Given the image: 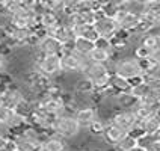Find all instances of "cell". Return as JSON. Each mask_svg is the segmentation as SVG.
<instances>
[{
  "label": "cell",
  "instance_id": "cell-1",
  "mask_svg": "<svg viewBox=\"0 0 160 151\" xmlns=\"http://www.w3.org/2000/svg\"><path fill=\"white\" fill-rule=\"evenodd\" d=\"M53 134L61 136L65 141H72L82 134V127L77 123V119L74 118V115L67 113V115H62L54 119Z\"/></svg>",
  "mask_w": 160,
  "mask_h": 151
},
{
  "label": "cell",
  "instance_id": "cell-2",
  "mask_svg": "<svg viewBox=\"0 0 160 151\" xmlns=\"http://www.w3.org/2000/svg\"><path fill=\"white\" fill-rule=\"evenodd\" d=\"M112 73L116 74V76H119V77H122V79L128 80V82L143 76L141 63H139V61L134 58L133 54L132 56H122V58H119L113 63Z\"/></svg>",
  "mask_w": 160,
  "mask_h": 151
},
{
  "label": "cell",
  "instance_id": "cell-3",
  "mask_svg": "<svg viewBox=\"0 0 160 151\" xmlns=\"http://www.w3.org/2000/svg\"><path fill=\"white\" fill-rule=\"evenodd\" d=\"M33 65L42 76H45V77H48L52 80H56L62 74L61 56H56V54H47V56L39 54L35 59Z\"/></svg>",
  "mask_w": 160,
  "mask_h": 151
},
{
  "label": "cell",
  "instance_id": "cell-4",
  "mask_svg": "<svg viewBox=\"0 0 160 151\" xmlns=\"http://www.w3.org/2000/svg\"><path fill=\"white\" fill-rule=\"evenodd\" d=\"M109 123H112L113 125H116L118 128H121L122 132L128 134L139 124V119L136 118L134 112H132V110H116Z\"/></svg>",
  "mask_w": 160,
  "mask_h": 151
},
{
  "label": "cell",
  "instance_id": "cell-5",
  "mask_svg": "<svg viewBox=\"0 0 160 151\" xmlns=\"http://www.w3.org/2000/svg\"><path fill=\"white\" fill-rule=\"evenodd\" d=\"M35 50L39 54H42V56H47V54L62 56L63 52H65V45L61 44L58 39H54L53 36L45 35V36H42V38L38 41Z\"/></svg>",
  "mask_w": 160,
  "mask_h": 151
},
{
  "label": "cell",
  "instance_id": "cell-6",
  "mask_svg": "<svg viewBox=\"0 0 160 151\" xmlns=\"http://www.w3.org/2000/svg\"><path fill=\"white\" fill-rule=\"evenodd\" d=\"M94 27L97 30L98 36L106 38V39H112L116 35V32L119 30V26H118L115 18H109L104 15H98V18L94 23Z\"/></svg>",
  "mask_w": 160,
  "mask_h": 151
},
{
  "label": "cell",
  "instance_id": "cell-7",
  "mask_svg": "<svg viewBox=\"0 0 160 151\" xmlns=\"http://www.w3.org/2000/svg\"><path fill=\"white\" fill-rule=\"evenodd\" d=\"M115 20L118 23V26H119V29H122L125 32H130V33L136 32L138 27H139V23H141V17L139 15H134V14L127 12V11H119L116 14Z\"/></svg>",
  "mask_w": 160,
  "mask_h": 151
},
{
  "label": "cell",
  "instance_id": "cell-8",
  "mask_svg": "<svg viewBox=\"0 0 160 151\" xmlns=\"http://www.w3.org/2000/svg\"><path fill=\"white\" fill-rule=\"evenodd\" d=\"M74 118L77 119V123L80 124L82 130H88L89 127L92 125V123L98 118V112L97 107L94 106H85V107H79L76 112H74Z\"/></svg>",
  "mask_w": 160,
  "mask_h": 151
},
{
  "label": "cell",
  "instance_id": "cell-9",
  "mask_svg": "<svg viewBox=\"0 0 160 151\" xmlns=\"http://www.w3.org/2000/svg\"><path fill=\"white\" fill-rule=\"evenodd\" d=\"M113 103H115L116 110H132L133 112L139 103V100L134 98L132 92H121L113 97Z\"/></svg>",
  "mask_w": 160,
  "mask_h": 151
},
{
  "label": "cell",
  "instance_id": "cell-10",
  "mask_svg": "<svg viewBox=\"0 0 160 151\" xmlns=\"http://www.w3.org/2000/svg\"><path fill=\"white\" fill-rule=\"evenodd\" d=\"M125 132H122L121 128H118L116 125H113L112 123H107L106 128H104V133H103V141L106 145H110V147H115L116 143L121 142V139L125 136Z\"/></svg>",
  "mask_w": 160,
  "mask_h": 151
},
{
  "label": "cell",
  "instance_id": "cell-11",
  "mask_svg": "<svg viewBox=\"0 0 160 151\" xmlns=\"http://www.w3.org/2000/svg\"><path fill=\"white\" fill-rule=\"evenodd\" d=\"M68 150V145H67V141L62 139L61 136L58 134H50L47 136L42 142V147H41V151H65Z\"/></svg>",
  "mask_w": 160,
  "mask_h": 151
},
{
  "label": "cell",
  "instance_id": "cell-12",
  "mask_svg": "<svg viewBox=\"0 0 160 151\" xmlns=\"http://www.w3.org/2000/svg\"><path fill=\"white\" fill-rule=\"evenodd\" d=\"M72 91L77 94V95H83V97H89L95 92V88H94V83L85 77V76H80L79 79L74 82V86H72Z\"/></svg>",
  "mask_w": 160,
  "mask_h": 151
},
{
  "label": "cell",
  "instance_id": "cell-13",
  "mask_svg": "<svg viewBox=\"0 0 160 151\" xmlns=\"http://www.w3.org/2000/svg\"><path fill=\"white\" fill-rule=\"evenodd\" d=\"M94 48H95V43L94 41H89V39L80 38V36H76L71 44V50L76 52L77 54H80V56H88Z\"/></svg>",
  "mask_w": 160,
  "mask_h": 151
},
{
  "label": "cell",
  "instance_id": "cell-14",
  "mask_svg": "<svg viewBox=\"0 0 160 151\" xmlns=\"http://www.w3.org/2000/svg\"><path fill=\"white\" fill-rule=\"evenodd\" d=\"M139 125L143 130V133L148 134V136H154V138H159L160 134V116H151V118H147L143 121H139Z\"/></svg>",
  "mask_w": 160,
  "mask_h": 151
},
{
  "label": "cell",
  "instance_id": "cell-15",
  "mask_svg": "<svg viewBox=\"0 0 160 151\" xmlns=\"http://www.w3.org/2000/svg\"><path fill=\"white\" fill-rule=\"evenodd\" d=\"M61 23V17L58 14H54L52 11H45L44 14L39 15V27L44 29L45 32H48L50 29L56 27Z\"/></svg>",
  "mask_w": 160,
  "mask_h": 151
},
{
  "label": "cell",
  "instance_id": "cell-16",
  "mask_svg": "<svg viewBox=\"0 0 160 151\" xmlns=\"http://www.w3.org/2000/svg\"><path fill=\"white\" fill-rule=\"evenodd\" d=\"M72 32H74V36H80V38L89 39V41H94V43L100 38L97 30H95V27H94V24H83V26L74 27Z\"/></svg>",
  "mask_w": 160,
  "mask_h": 151
},
{
  "label": "cell",
  "instance_id": "cell-17",
  "mask_svg": "<svg viewBox=\"0 0 160 151\" xmlns=\"http://www.w3.org/2000/svg\"><path fill=\"white\" fill-rule=\"evenodd\" d=\"M110 88H112V91H113L115 94H121V92H130L132 85H130L128 80L122 79V77H119V76H116V74L112 73V77H110Z\"/></svg>",
  "mask_w": 160,
  "mask_h": 151
},
{
  "label": "cell",
  "instance_id": "cell-18",
  "mask_svg": "<svg viewBox=\"0 0 160 151\" xmlns=\"http://www.w3.org/2000/svg\"><path fill=\"white\" fill-rule=\"evenodd\" d=\"M141 44H142L145 48H148L150 52H156L157 48H160V38H159V35H157V32L152 30L150 33L143 35Z\"/></svg>",
  "mask_w": 160,
  "mask_h": 151
},
{
  "label": "cell",
  "instance_id": "cell-19",
  "mask_svg": "<svg viewBox=\"0 0 160 151\" xmlns=\"http://www.w3.org/2000/svg\"><path fill=\"white\" fill-rule=\"evenodd\" d=\"M107 123L106 121H103L101 118H97L94 123H92V125L88 128V133L92 136V138H103V133H104V128H106Z\"/></svg>",
  "mask_w": 160,
  "mask_h": 151
},
{
  "label": "cell",
  "instance_id": "cell-20",
  "mask_svg": "<svg viewBox=\"0 0 160 151\" xmlns=\"http://www.w3.org/2000/svg\"><path fill=\"white\" fill-rule=\"evenodd\" d=\"M14 115H15V110H12V109H9L8 106H5V104L0 103V127L8 128L9 123H11V119H12Z\"/></svg>",
  "mask_w": 160,
  "mask_h": 151
},
{
  "label": "cell",
  "instance_id": "cell-21",
  "mask_svg": "<svg viewBox=\"0 0 160 151\" xmlns=\"http://www.w3.org/2000/svg\"><path fill=\"white\" fill-rule=\"evenodd\" d=\"M136 145H138V141L134 138H132L130 134H125L124 138L121 139V142L116 143L113 148H115V151H128L132 150L133 147H136Z\"/></svg>",
  "mask_w": 160,
  "mask_h": 151
},
{
  "label": "cell",
  "instance_id": "cell-22",
  "mask_svg": "<svg viewBox=\"0 0 160 151\" xmlns=\"http://www.w3.org/2000/svg\"><path fill=\"white\" fill-rule=\"evenodd\" d=\"M143 77L160 82V63H159V65H152L151 70H150L148 73H145V74H143Z\"/></svg>",
  "mask_w": 160,
  "mask_h": 151
},
{
  "label": "cell",
  "instance_id": "cell-23",
  "mask_svg": "<svg viewBox=\"0 0 160 151\" xmlns=\"http://www.w3.org/2000/svg\"><path fill=\"white\" fill-rule=\"evenodd\" d=\"M95 47H97V48L107 50V52H112V44H110V39H106V38H98L97 41H95Z\"/></svg>",
  "mask_w": 160,
  "mask_h": 151
},
{
  "label": "cell",
  "instance_id": "cell-24",
  "mask_svg": "<svg viewBox=\"0 0 160 151\" xmlns=\"http://www.w3.org/2000/svg\"><path fill=\"white\" fill-rule=\"evenodd\" d=\"M8 67H9L8 56H5V54L0 53V76L8 74Z\"/></svg>",
  "mask_w": 160,
  "mask_h": 151
},
{
  "label": "cell",
  "instance_id": "cell-25",
  "mask_svg": "<svg viewBox=\"0 0 160 151\" xmlns=\"http://www.w3.org/2000/svg\"><path fill=\"white\" fill-rule=\"evenodd\" d=\"M150 61L152 62V65H159V63H160V48H157L156 52H152Z\"/></svg>",
  "mask_w": 160,
  "mask_h": 151
},
{
  "label": "cell",
  "instance_id": "cell-26",
  "mask_svg": "<svg viewBox=\"0 0 160 151\" xmlns=\"http://www.w3.org/2000/svg\"><path fill=\"white\" fill-rule=\"evenodd\" d=\"M148 151H160V139L159 138H156L154 142L148 147Z\"/></svg>",
  "mask_w": 160,
  "mask_h": 151
},
{
  "label": "cell",
  "instance_id": "cell-27",
  "mask_svg": "<svg viewBox=\"0 0 160 151\" xmlns=\"http://www.w3.org/2000/svg\"><path fill=\"white\" fill-rule=\"evenodd\" d=\"M128 151H148V150L143 148V147H141V145H136V147H133L132 150H128Z\"/></svg>",
  "mask_w": 160,
  "mask_h": 151
},
{
  "label": "cell",
  "instance_id": "cell-28",
  "mask_svg": "<svg viewBox=\"0 0 160 151\" xmlns=\"http://www.w3.org/2000/svg\"><path fill=\"white\" fill-rule=\"evenodd\" d=\"M65 151H72V150H70V148H68V150H65Z\"/></svg>",
  "mask_w": 160,
  "mask_h": 151
}]
</instances>
